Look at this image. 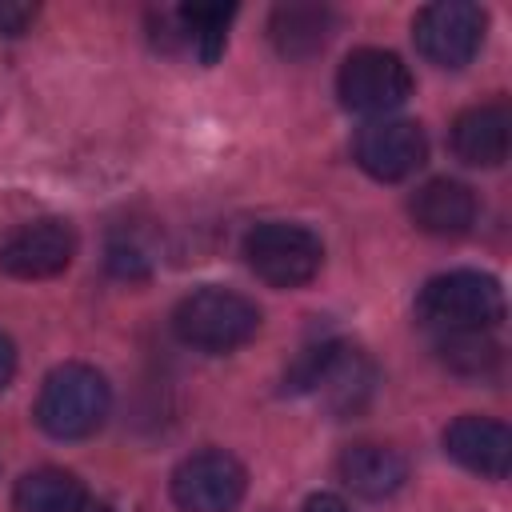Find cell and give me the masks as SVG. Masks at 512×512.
<instances>
[{
    "mask_svg": "<svg viewBox=\"0 0 512 512\" xmlns=\"http://www.w3.org/2000/svg\"><path fill=\"white\" fill-rule=\"evenodd\" d=\"M340 480L360 496V500H388L404 488L408 480V460L392 448V444H376V440H360L348 444L336 460Z\"/></svg>",
    "mask_w": 512,
    "mask_h": 512,
    "instance_id": "4fadbf2b",
    "label": "cell"
},
{
    "mask_svg": "<svg viewBox=\"0 0 512 512\" xmlns=\"http://www.w3.org/2000/svg\"><path fill=\"white\" fill-rule=\"evenodd\" d=\"M488 12L472 0H436L424 4L412 20L416 52L436 68H464L484 44Z\"/></svg>",
    "mask_w": 512,
    "mask_h": 512,
    "instance_id": "8992f818",
    "label": "cell"
},
{
    "mask_svg": "<svg viewBox=\"0 0 512 512\" xmlns=\"http://www.w3.org/2000/svg\"><path fill=\"white\" fill-rule=\"evenodd\" d=\"M108 264H112V272H116V276H144V272H148L144 256H140L136 248H124V244H112Z\"/></svg>",
    "mask_w": 512,
    "mask_h": 512,
    "instance_id": "ffe728a7",
    "label": "cell"
},
{
    "mask_svg": "<svg viewBox=\"0 0 512 512\" xmlns=\"http://www.w3.org/2000/svg\"><path fill=\"white\" fill-rule=\"evenodd\" d=\"M304 512H352L336 492H316L304 500Z\"/></svg>",
    "mask_w": 512,
    "mask_h": 512,
    "instance_id": "44dd1931",
    "label": "cell"
},
{
    "mask_svg": "<svg viewBox=\"0 0 512 512\" xmlns=\"http://www.w3.org/2000/svg\"><path fill=\"white\" fill-rule=\"evenodd\" d=\"M16 376V344L0 332V388H8Z\"/></svg>",
    "mask_w": 512,
    "mask_h": 512,
    "instance_id": "7402d4cb",
    "label": "cell"
},
{
    "mask_svg": "<svg viewBox=\"0 0 512 512\" xmlns=\"http://www.w3.org/2000/svg\"><path fill=\"white\" fill-rule=\"evenodd\" d=\"M76 256V232L68 220H32L20 224L0 240V268L20 280H48L60 276Z\"/></svg>",
    "mask_w": 512,
    "mask_h": 512,
    "instance_id": "9c48e42d",
    "label": "cell"
},
{
    "mask_svg": "<svg viewBox=\"0 0 512 512\" xmlns=\"http://www.w3.org/2000/svg\"><path fill=\"white\" fill-rule=\"evenodd\" d=\"M108 408H112V388L92 364H60L44 376L32 416L52 440H84L100 432Z\"/></svg>",
    "mask_w": 512,
    "mask_h": 512,
    "instance_id": "7a4b0ae2",
    "label": "cell"
},
{
    "mask_svg": "<svg viewBox=\"0 0 512 512\" xmlns=\"http://www.w3.org/2000/svg\"><path fill=\"white\" fill-rule=\"evenodd\" d=\"M408 212H412V224L420 232L440 236V240H456V236H468L476 224V196L468 184L436 176L412 192Z\"/></svg>",
    "mask_w": 512,
    "mask_h": 512,
    "instance_id": "7c38bea8",
    "label": "cell"
},
{
    "mask_svg": "<svg viewBox=\"0 0 512 512\" xmlns=\"http://www.w3.org/2000/svg\"><path fill=\"white\" fill-rule=\"evenodd\" d=\"M372 388H376V368L364 352L348 348L336 340L332 348V360L324 368V376L316 380V392L324 396V404L340 416H356L368 400H372Z\"/></svg>",
    "mask_w": 512,
    "mask_h": 512,
    "instance_id": "9a60e30c",
    "label": "cell"
},
{
    "mask_svg": "<svg viewBox=\"0 0 512 512\" xmlns=\"http://www.w3.org/2000/svg\"><path fill=\"white\" fill-rule=\"evenodd\" d=\"M172 16H176L180 48H192V56L200 64H216L220 52H224L228 24L236 16V4H184Z\"/></svg>",
    "mask_w": 512,
    "mask_h": 512,
    "instance_id": "e0dca14e",
    "label": "cell"
},
{
    "mask_svg": "<svg viewBox=\"0 0 512 512\" xmlns=\"http://www.w3.org/2000/svg\"><path fill=\"white\" fill-rule=\"evenodd\" d=\"M336 96L348 112L380 120L412 96V72L388 48H356L336 72Z\"/></svg>",
    "mask_w": 512,
    "mask_h": 512,
    "instance_id": "5b68a950",
    "label": "cell"
},
{
    "mask_svg": "<svg viewBox=\"0 0 512 512\" xmlns=\"http://www.w3.org/2000/svg\"><path fill=\"white\" fill-rule=\"evenodd\" d=\"M336 32V12L324 4H280L268 16V36L280 56L308 60L316 56Z\"/></svg>",
    "mask_w": 512,
    "mask_h": 512,
    "instance_id": "5bb4252c",
    "label": "cell"
},
{
    "mask_svg": "<svg viewBox=\"0 0 512 512\" xmlns=\"http://www.w3.org/2000/svg\"><path fill=\"white\" fill-rule=\"evenodd\" d=\"M36 20V4H12V0H0V36H24Z\"/></svg>",
    "mask_w": 512,
    "mask_h": 512,
    "instance_id": "d6986e66",
    "label": "cell"
},
{
    "mask_svg": "<svg viewBox=\"0 0 512 512\" xmlns=\"http://www.w3.org/2000/svg\"><path fill=\"white\" fill-rule=\"evenodd\" d=\"M248 492L244 464L224 448L192 452L172 472V500L184 512H232Z\"/></svg>",
    "mask_w": 512,
    "mask_h": 512,
    "instance_id": "52a82bcc",
    "label": "cell"
},
{
    "mask_svg": "<svg viewBox=\"0 0 512 512\" xmlns=\"http://www.w3.org/2000/svg\"><path fill=\"white\" fill-rule=\"evenodd\" d=\"M444 452L484 476V480H504L508 476V464H512V432L508 424L492 420V416H456L448 428H444Z\"/></svg>",
    "mask_w": 512,
    "mask_h": 512,
    "instance_id": "30bf717a",
    "label": "cell"
},
{
    "mask_svg": "<svg viewBox=\"0 0 512 512\" xmlns=\"http://www.w3.org/2000/svg\"><path fill=\"white\" fill-rule=\"evenodd\" d=\"M440 364L464 380H488L500 368V344L488 332H444L436 340Z\"/></svg>",
    "mask_w": 512,
    "mask_h": 512,
    "instance_id": "ac0fdd59",
    "label": "cell"
},
{
    "mask_svg": "<svg viewBox=\"0 0 512 512\" xmlns=\"http://www.w3.org/2000/svg\"><path fill=\"white\" fill-rule=\"evenodd\" d=\"M248 268L272 288H300L324 264V244L312 228L288 220H264L244 236Z\"/></svg>",
    "mask_w": 512,
    "mask_h": 512,
    "instance_id": "277c9868",
    "label": "cell"
},
{
    "mask_svg": "<svg viewBox=\"0 0 512 512\" xmlns=\"http://www.w3.org/2000/svg\"><path fill=\"white\" fill-rule=\"evenodd\" d=\"M12 512H88V492L68 468H32L12 488Z\"/></svg>",
    "mask_w": 512,
    "mask_h": 512,
    "instance_id": "2e32d148",
    "label": "cell"
},
{
    "mask_svg": "<svg viewBox=\"0 0 512 512\" xmlns=\"http://www.w3.org/2000/svg\"><path fill=\"white\" fill-rule=\"evenodd\" d=\"M416 320L432 332H488L504 320V288L488 272L456 268L432 276L416 296Z\"/></svg>",
    "mask_w": 512,
    "mask_h": 512,
    "instance_id": "6da1fadb",
    "label": "cell"
},
{
    "mask_svg": "<svg viewBox=\"0 0 512 512\" xmlns=\"http://www.w3.org/2000/svg\"><path fill=\"white\" fill-rule=\"evenodd\" d=\"M352 156L372 180L396 184V180H408L428 160V140H424V128L416 120L380 116L356 132Z\"/></svg>",
    "mask_w": 512,
    "mask_h": 512,
    "instance_id": "ba28073f",
    "label": "cell"
},
{
    "mask_svg": "<svg viewBox=\"0 0 512 512\" xmlns=\"http://www.w3.org/2000/svg\"><path fill=\"white\" fill-rule=\"evenodd\" d=\"M172 328L188 348L200 352H232L240 344H248L260 332V308L232 292V288H196L188 292L176 312H172Z\"/></svg>",
    "mask_w": 512,
    "mask_h": 512,
    "instance_id": "3957f363",
    "label": "cell"
},
{
    "mask_svg": "<svg viewBox=\"0 0 512 512\" xmlns=\"http://www.w3.org/2000/svg\"><path fill=\"white\" fill-rule=\"evenodd\" d=\"M88 512H112V508H108V504H96V508H88Z\"/></svg>",
    "mask_w": 512,
    "mask_h": 512,
    "instance_id": "603a6c76",
    "label": "cell"
},
{
    "mask_svg": "<svg viewBox=\"0 0 512 512\" xmlns=\"http://www.w3.org/2000/svg\"><path fill=\"white\" fill-rule=\"evenodd\" d=\"M508 140H512V112L504 100L472 104L448 128V144L456 160L472 168H500L508 160Z\"/></svg>",
    "mask_w": 512,
    "mask_h": 512,
    "instance_id": "8fae6325",
    "label": "cell"
}]
</instances>
